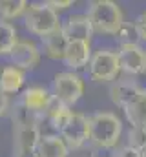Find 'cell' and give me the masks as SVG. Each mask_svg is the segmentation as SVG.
I'll list each match as a JSON object with an SVG mask.
<instances>
[{
    "label": "cell",
    "mask_w": 146,
    "mask_h": 157,
    "mask_svg": "<svg viewBox=\"0 0 146 157\" xmlns=\"http://www.w3.org/2000/svg\"><path fill=\"white\" fill-rule=\"evenodd\" d=\"M90 144L99 150H111L122 135V121L117 113L97 112L90 115Z\"/></svg>",
    "instance_id": "obj_1"
},
{
    "label": "cell",
    "mask_w": 146,
    "mask_h": 157,
    "mask_svg": "<svg viewBox=\"0 0 146 157\" xmlns=\"http://www.w3.org/2000/svg\"><path fill=\"white\" fill-rule=\"evenodd\" d=\"M86 15H88L90 22H91L93 33H99V35L113 37L117 33V29L124 24L122 9L113 0H95V2H90Z\"/></svg>",
    "instance_id": "obj_2"
},
{
    "label": "cell",
    "mask_w": 146,
    "mask_h": 157,
    "mask_svg": "<svg viewBox=\"0 0 146 157\" xmlns=\"http://www.w3.org/2000/svg\"><path fill=\"white\" fill-rule=\"evenodd\" d=\"M24 26L29 33L36 37H48L62 28V22L59 18V13H55L46 2H33L29 4L26 15H24Z\"/></svg>",
    "instance_id": "obj_3"
},
{
    "label": "cell",
    "mask_w": 146,
    "mask_h": 157,
    "mask_svg": "<svg viewBox=\"0 0 146 157\" xmlns=\"http://www.w3.org/2000/svg\"><path fill=\"white\" fill-rule=\"evenodd\" d=\"M121 75V62L117 51L110 48H101L93 51L88 64V77L93 82H113Z\"/></svg>",
    "instance_id": "obj_4"
},
{
    "label": "cell",
    "mask_w": 146,
    "mask_h": 157,
    "mask_svg": "<svg viewBox=\"0 0 146 157\" xmlns=\"http://www.w3.org/2000/svg\"><path fill=\"white\" fill-rule=\"evenodd\" d=\"M84 78L75 71H59L53 77L51 84V95L53 99H57L59 102L66 104L71 108L73 104H77L80 101V97L84 95Z\"/></svg>",
    "instance_id": "obj_5"
},
{
    "label": "cell",
    "mask_w": 146,
    "mask_h": 157,
    "mask_svg": "<svg viewBox=\"0 0 146 157\" xmlns=\"http://www.w3.org/2000/svg\"><path fill=\"white\" fill-rule=\"evenodd\" d=\"M62 141L68 144V148H80L90 143V119L80 112H73L70 121L62 126L59 132Z\"/></svg>",
    "instance_id": "obj_6"
},
{
    "label": "cell",
    "mask_w": 146,
    "mask_h": 157,
    "mask_svg": "<svg viewBox=\"0 0 146 157\" xmlns=\"http://www.w3.org/2000/svg\"><path fill=\"white\" fill-rule=\"evenodd\" d=\"M40 137L38 126H13V157H38Z\"/></svg>",
    "instance_id": "obj_7"
},
{
    "label": "cell",
    "mask_w": 146,
    "mask_h": 157,
    "mask_svg": "<svg viewBox=\"0 0 146 157\" xmlns=\"http://www.w3.org/2000/svg\"><path fill=\"white\" fill-rule=\"evenodd\" d=\"M117 55L121 62V73L128 77L146 73V48H143L141 44L122 46L117 49Z\"/></svg>",
    "instance_id": "obj_8"
},
{
    "label": "cell",
    "mask_w": 146,
    "mask_h": 157,
    "mask_svg": "<svg viewBox=\"0 0 146 157\" xmlns=\"http://www.w3.org/2000/svg\"><path fill=\"white\" fill-rule=\"evenodd\" d=\"M143 91V86L132 77H121L110 84V99L121 110H126Z\"/></svg>",
    "instance_id": "obj_9"
},
{
    "label": "cell",
    "mask_w": 146,
    "mask_h": 157,
    "mask_svg": "<svg viewBox=\"0 0 146 157\" xmlns=\"http://www.w3.org/2000/svg\"><path fill=\"white\" fill-rule=\"evenodd\" d=\"M9 59L13 66L24 71H31L38 66L42 59V51H40V46L35 44L33 40H18L13 51L9 53Z\"/></svg>",
    "instance_id": "obj_10"
},
{
    "label": "cell",
    "mask_w": 146,
    "mask_h": 157,
    "mask_svg": "<svg viewBox=\"0 0 146 157\" xmlns=\"http://www.w3.org/2000/svg\"><path fill=\"white\" fill-rule=\"evenodd\" d=\"M20 102L38 117L44 119L48 108L51 106L53 102V95H51V90L40 86V84H35V86H28L22 90V95H20Z\"/></svg>",
    "instance_id": "obj_11"
},
{
    "label": "cell",
    "mask_w": 146,
    "mask_h": 157,
    "mask_svg": "<svg viewBox=\"0 0 146 157\" xmlns=\"http://www.w3.org/2000/svg\"><path fill=\"white\" fill-rule=\"evenodd\" d=\"M62 31L70 42H91L93 37V28L86 13L70 15L62 24Z\"/></svg>",
    "instance_id": "obj_12"
},
{
    "label": "cell",
    "mask_w": 146,
    "mask_h": 157,
    "mask_svg": "<svg viewBox=\"0 0 146 157\" xmlns=\"http://www.w3.org/2000/svg\"><path fill=\"white\" fill-rule=\"evenodd\" d=\"M91 42H70L64 53L62 62L70 68V71H79L82 68H88L91 60Z\"/></svg>",
    "instance_id": "obj_13"
},
{
    "label": "cell",
    "mask_w": 146,
    "mask_h": 157,
    "mask_svg": "<svg viewBox=\"0 0 146 157\" xmlns=\"http://www.w3.org/2000/svg\"><path fill=\"white\" fill-rule=\"evenodd\" d=\"M26 84V71L9 64L4 66L0 71V91L4 95H17L22 91Z\"/></svg>",
    "instance_id": "obj_14"
},
{
    "label": "cell",
    "mask_w": 146,
    "mask_h": 157,
    "mask_svg": "<svg viewBox=\"0 0 146 157\" xmlns=\"http://www.w3.org/2000/svg\"><path fill=\"white\" fill-rule=\"evenodd\" d=\"M68 44H70V40L66 39V35H64V31H62V28H60V29H57L55 33H51V35L40 39V51H42L48 59H51V60H62Z\"/></svg>",
    "instance_id": "obj_15"
},
{
    "label": "cell",
    "mask_w": 146,
    "mask_h": 157,
    "mask_svg": "<svg viewBox=\"0 0 146 157\" xmlns=\"http://www.w3.org/2000/svg\"><path fill=\"white\" fill-rule=\"evenodd\" d=\"M36 152H38V157H68L70 148L59 133H49L40 137Z\"/></svg>",
    "instance_id": "obj_16"
},
{
    "label": "cell",
    "mask_w": 146,
    "mask_h": 157,
    "mask_svg": "<svg viewBox=\"0 0 146 157\" xmlns=\"http://www.w3.org/2000/svg\"><path fill=\"white\" fill-rule=\"evenodd\" d=\"M124 115L132 128L146 130V88H143L139 97L124 110Z\"/></svg>",
    "instance_id": "obj_17"
},
{
    "label": "cell",
    "mask_w": 146,
    "mask_h": 157,
    "mask_svg": "<svg viewBox=\"0 0 146 157\" xmlns=\"http://www.w3.org/2000/svg\"><path fill=\"white\" fill-rule=\"evenodd\" d=\"M71 113H73V110L70 108V106H66V104L59 102L57 99H53V102H51V106L48 108V112H46L44 119L51 124V128H53L55 132H60L62 126L70 121Z\"/></svg>",
    "instance_id": "obj_18"
},
{
    "label": "cell",
    "mask_w": 146,
    "mask_h": 157,
    "mask_svg": "<svg viewBox=\"0 0 146 157\" xmlns=\"http://www.w3.org/2000/svg\"><path fill=\"white\" fill-rule=\"evenodd\" d=\"M29 4L26 0H0V20H15L18 17H24Z\"/></svg>",
    "instance_id": "obj_19"
},
{
    "label": "cell",
    "mask_w": 146,
    "mask_h": 157,
    "mask_svg": "<svg viewBox=\"0 0 146 157\" xmlns=\"http://www.w3.org/2000/svg\"><path fill=\"white\" fill-rule=\"evenodd\" d=\"M18 40L20 39H18L17 28L9 22L0 20V55H9Z\"/></svg>",
    "instance_id": "obj_20"
},
{
    "label": "cell",
    "mask_w": 146,
    "mask_h": 157,
    "mask_svg": "<svg viewBox=\"0 0 146 157\" xmlns=\"http://www.w3.org/2000/svg\"><path fill=\"white\" fill-rule=\"evenodd\" d=\"M11 121H13V126H38V122L42 121V117L31 113L18 101V102H15V106L11 110Z\"/></svg>",
    "instance_id": "obj_21"
},
{
    "label": "cell",
    "mask_w": 146,
    "mask_h": 157,
    "mask_svg": "<svg viewBox=\"0 0 146 157\" xmlns=\"http://www.w3.org/2000/svg\"><path fill=\"white\" fill-rule=\"evenodd\" d=\"M115 42L119 44V48L122 46H132V44H141V37H139V31H137V26L135 22H126L117 29V33L113 35Z\"/></svg>",
    "instance_id": "obj_22"
},
{
    "label": "cell",
    "mask_w": 146,
    "mask_h": 157,
    "mask_svg": "<svg viewBox=\"0 0 146 157\" xmlns=\"http://www.w3.org/2000/svg\"><path fill=\"white\" fill-rule=\"evenodd\" d=\"M128 146L132 148H137L141 150L146 144V130H141V128H130L128 130Z\"/></svg>",
    "instance_id": "obj_23"
},
{
    "label": "cell",
    "mask_w": 146,
    "mask_h": 157,
    "mask_svg": "<svg viewBox=\"0 0 146 157\" xmlns=\"http://www.w3.org/2000/svg\"><path fill=\"white\" fill-rule=\"evenodd\" d=\"M68 157H97V148H93L90 143L80 146V148H73L68 152Z\"/></svg>",
    "instance_id": "obj_24"
},
{
    "label": "cell",
    "mask_w": 146,
    "mask_h": 157,
    "mask_svg": "<svg viewBox=\"0 0 146 157\" xmlns=\"http://www.w3.org/2000/svg\"><path fill=\"white\" fill-rule=\"evenodd\" d=\"M46 4H48L55 13H60V11H64V9H68V7H71L73 0H46Z\"/></svg>",
    "instance_id": "obj_25"
},
{
    "label": "cell",
    "mask_w": 146,
    "mask_h": 157,
    "mask_svg": "<svg viewBox=\"0 0 146 157\" xmlns=\"http://www.w3.org/2000/svg\"><path fill=\"white\" fill-rule=\"evenodd\" d=\"M135 26H137V31H139V37H141V42H146V9L133 20Z\"/></svg>",
    "instance_id": "obj_26"
},
{
    "label": "cell",
    "mask_w": 146,
    "mask_h": 157,
    "mask_svg": "<svg viewBox=\"0 0 146 157\" xmlns=\"http://www.w3.org/2000/svg\"><path fill=\"white\" fill-rule=\"evenodd\" d=\"M113 157H141V150H137V148H132V146H122V148H119L117 152H115V155Z\"/></svg>",
    "instance_id": "obj_27"
},
{
    "label": "cell",
    "mask_w": 146,
    "mask_h": 157,
    "mask_svg": "<svg viewBox=\"0 0 146 157\" xmlns=\"http://www.w3.org/2000/svg\"><path fill=\"white\" fill-rule=\"evenodd\" d=\"M9 101H7V95H4L2 91H0V117H4L9 110Z\"/></svg>",
    "instance_id": "obj_28"
},
{
    "label": "cell",
    "mask_w": 146,
    "mask_h": 157,
    "mask_svg": "<svg viewBox=\"0 0 146 157\" xmlns=\"http://www.w3.org/2000/svg\"><path fill=\"white\" fill-rule=\"evenodd\" d=\"M141 157H146V144L141 148Z\"/></svg>",
    "instance_id": "obj_29"
},
{
    "label": "cell",
    "mask_w": 146,
    "mask_h": 157,
    "mask_svg": "<svg viewBox=\"0 0 146 157\" xmlns=\"http://www.w3.org/2000/svg\"><path fill=\"white\" fill-rule=\"evenodd\" d=\"M144 75H146V73H144Z\"/></svg>",
    "instance_id": "obj_30"
}]
</instances>
